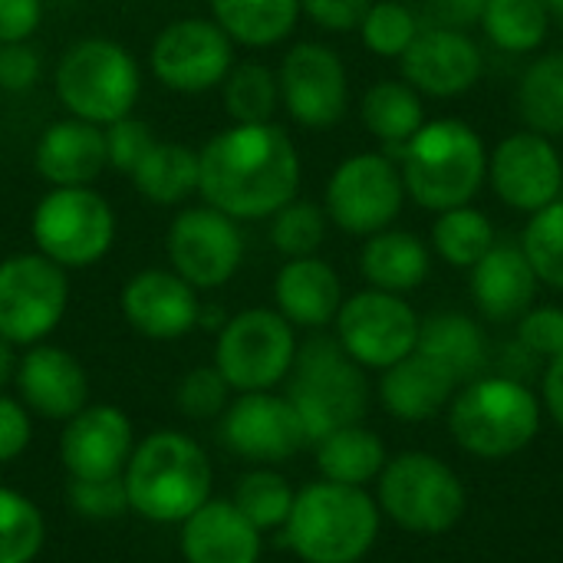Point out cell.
Segmentation results:
<instances>
[{
	"mask_svg": "<svg viewBox=\"0 0 563 563\" xmlns=\"http://www.w3.org/2000/svg\"><path fill=\"white\" fill-rule=\"evenodd\" d=\"M297 148L274 122L224 129L198 152V191L234 221L277 214L297 198Z\"/></svg>",
	"mask_w": 563,
	"mask_h": 563,
	"instance_id": "6da1fadb",
	"label": "cell"
},
{
	"mask_svg": "<svg viewBox=\"0 0 563 563\" xmlns=\"http://www.w3.org/2000/svg\"><path fill=\"white\" fill-rule=\"evenodd\" d=\"M122 485L132 515L152 525H181L211 498L214 468L191 435L162 429L135 442Z\"/></svg>",
	"mask_w": 563,
	"mask_h": 563,
	"instance_id": "7a4b0ae2",
	"label": "cell"
},
{
	"mask_svg": "<svg viewBox=\"0 0 563 563\" xmlns=\"http://www.w3.org/2000/svg\"><path fill=\"white\" fill-rule=\"evenodd\" d=\"M383 511L369 488L310 482L297 488L284 544L303 563H360L379 541Z\"/></svg>",
	"mask_w": 563,
	"mask_h": 563,
	"instance_id": "3957f363",
	"label": "cell"
},
{
	"mask_svg": "<svg viewBox=\"0 0 563 563\" xmlns=\"http://www.w3.org/2000/svg\"><path fill=\"white\" fill-rule=\"evenodd\" d=\"M445 419L449 435L465 455L505 462L521 455L541 435L544 406L531 383L505 373H485L459 386Z\"/></svg>",
	"mask_w": 563,
	"mask_h": 563,
	"instance_id": "277c9868",
	"label": "cell"
},
{
	"mask_svg": "<svg viewBox=\"0 0 563 563\" xmlns=\"http://www.w3.org/2000/svg\"><path fill=\"white\" fill-rule=\"evenodd\" d=\"M406 195L426 211L468 205L488 178V152L482 135L462 119L426 122L402 148Z\"/></svg>",
	"mask_w": 563,
	"mask_h": 563,
	"instance_id": "5b68a950",
	"label": "cell"
},
{
	"mask_svg": "<svg viewBox=\"0 0 563 563\" xmlns=\"http://www.w3.org/2000/svg\"><path fill=\"white\" fill-rule=\"evenodd\" d=\"M284 396L297 409L313 445L333 429L366 419L369 379L366 369L340 346L336 336L317 333L297 346V360L287 376Z\"/></svg>",
	"mask_w": 563,
	"mask_h": 563,
	"instance_id": "8992f818",
	"label": "cell"
},
{
	"mask_svg": "<svg viewBox=\"0 0 563 563\" xmlns=\"http://www.w3.org/2000/svg\"><path fill=\"white\" fill-rule=\"evenodd\" d=\"M383 521H393L406 534L439 538L462 525L468 511V492L462 475L432 452H399L386 462L373 492Z\"/></svg>",
	"mask_w": 563,
	"mask_h": 563,
	"instance_id": "52a82bcc",
	"label": "cell"
},
{
	"mask_svg": "<svg viewBox=\"0 0 563 563\" xmlns=\"http://www.w3.org/2000/svg\"><path fill=\"white\" fill-rule=\"evenodd\" d=\"M56 96L73 119L109 125L132 112L139 96V66L112 40H79L56 66Z\"/></svg>",
	"mask_w": 563,
	"mask_h": 563,
	"instance_id": "ba28073f",
	"label": "cell"
},
{
	"mask_svg": "<svg viewBox=\"0 0 563 563\" xmlns=\"http://www.w3.org/2000/svg\"><path fill=\"white\" fill-rule=\"evenodd\" d=\"M297 346L294 327L277 310L254 307L218 330L214 366L234 393H271L287 383Z\"/></svg>",
	"mask_w": 563,
	"mask_h": 563,
	"instance_id": "9c48e42d",
	"label": "cell"
},
{
	"mask_svg": "<svg viewBox=\"0 0 563 563\" xmlns=\"http://www.w3.org/2000/svg\"><path fill=\"white\" fill-rule=\"evenodd\" d=\"M33 241L43 257L66 267H89L109 254L115 218L102 195L86 185L53 188L33 211Z\"/></svg>",
	"mask_w": 563,
	"mask_h": 563,
	"instance_id": "30bf717a",
	"label": "cell"
},
{
	"mask_svg": "<svg viewBox=\"0 0 563 563\" xmlns=\"http://www.w3.org/2000/svg\"><path fill=\"white\" fill-rule=\"evenodd\" d=\"M69 303L66 271L43 254H13L0 264V340L43 343Z\"/></svg>",
	"mask_w": 563,
	"mask_h": 563,
	"instance_id": "8fae6325",
	"label": "cell"
},
{
	"mask_svg": "<svg viewBox=\"0 0 563 563\" xmlns=\"http://www.w3.org/2000/svg\"><path fill=\"white\" fill-rule=\"evenodd\" d=\"M419 313L406 297L386 290H360L343 300L333 327L340 346L369 373H383L419 346Z\"/></svg>",
	"mask_w": 563,
	"mask_h": 563,
	"instance_id": "7c38bea8",
	"label": "cell"
},
{
	"mask_svg": "<svg viewBox=\"0 0 563 563\" xmlns=\"http://www.w3.org/2000/svg\"><path fill=\"white\" fill-rule=\"evenodd\" d=\"M406 201L402 172L379 152L350 155L327 181V218L356 238L386 231Z\"/></svg>",
	"mask_w": 563,
	"mask_h": 563,
	"instance_id": "4fadbf2b",
	"label": "cell"
},
{
	"mask_svg": "<svg viewBox=\"0 0 563 563\" xmlns=\"http://www.w3.org/2000/svg\"><path fill=\"white\" fill-rule=\"evenodd\" d=\"M221 442L247 465H284L300 455L310 439L307 429L280 393H238L221 416Z\"/></svg>",
	"mask_w": 563,
	"mask_h": 563,
	"instance_id": "5bb4252c",
	"label": "cell"
},
{
	"mask_svg": "<svg viewBox=\"0 0 563 563\" xmlns=\"http://www.w3.org/2000/svg\"><path fill=\"white\" fill-rule=\"evenodd\" d=\"M244 257V241L224 211L201 205L181 211L168 228V261L178 277L195 290H214L228 284Z\"/></svg>",
	"mask_w": 563,
	"mask_h": 563,
	"instance_id": "9a60e30c",
	"label": "cell"
},
{
	"mask_svg": "<svg viewBox=\"0 0 563 563\" xmlns=\"http://www.w3.org/2000/svg\"><path fill=\"white\" fill-rule=\"evenodd\" d=\"M280 102L294 122L307 129H330L346 115L350 82L343 59L323 43H297L277 73Z\"/></svg>",
	"mask_w": 563,
	"mask_h": 563,
	"instance_id": "2e32d148",
	"label": "cell"
},
{
	"mask_svg": "<svg viewBox=\"0 0 563 563\" xmlns=\"http://www.w3.org/2000/svg\"><path fill=\"white\" fill-rule=\"evenodd\" d=\"M231 66V36L214 20H175L152 46V69L175 92H205L224 82Z\"/></svg>",
	"mask_w": 563,
	"mask_h": 563,
	"instance_id": "e0dca14e",
	"label": "cell"
},
{
	"mask_svg": "<svg viewBox=\"0 0 563 563\" xmlns=\"http://www.w3.org/2000/svg\"><path fill=\"white\" fill-rule=\"evenodd\" d=\"M488 181L508 208L534 214L561 198V152L541 132H515L488 155Z\"/></svg>",
	"mask_w": 563,
	"mask_h": 563,
	"instance_id": "ac0fdd59",
	"label": "cell"
},
{
	"mask_svg": "<svg viewBox=\"0 0 563 563\" xmlns=\"http://www.w3.org/2000/svg\"><path fill=\"white\" fill-rule=\"evenodd\" d=\"M402 79L422 96L455 99L468 92L485 73V53L465 30L422 26L399 56Z\"/></svg>",
	"mask_w": 563,
	"mask_h": 563,
	"instance_id": "d6986e66",
	"label": "cell"
},
{
	"mask_svg": "<svg viewBox=\"0 0 563 563\" xmlns=\"http://www.w3.org/2000/svg\"><path fill=\"white\" fill-rule=\"evenodd\" d=\"M13 389L23 409L46 422H66L89 406V379L82 363L53 343H33L16 356Z\"/></svg>",
	"mask_w": 563,
	"mask_h": 563,
	"instance_id": "ffe728a7",
	"label": "cell"
},
{
	"mask_svg": "<svg viewBox=\"0 0 563 563\" xmlns=\"http://www.w3.org/2000/svg\"><path fill=\"white\" fill-rule=\"evenodd\" d=\"M132 449L135 429L119 406H82L63 422L59 462L69 478H115Z\"/></svg>",
	"mask_w": 563,
	"mask_h": 563,
	"instance_id": "44dd1931",
	"label": "cell"
},
{
	"mask_svg": "<svg viewBox=\"0 0 563 563\" xmlns=\"http://www.w3.org/2000/svg\"><path fill=\"white\" fill-rule=\"evenodd\" d=\"M125 323L148 340H181L198 327V294L175 271H142L119 297Z\"/></svg>",
	"mask_w": 563,
	"mask_h": 563,
	"instance_id": "7402d4cb",
	"label": "cell"
},
{
	"mask_svg": "<svg viewBox=\"0 0 563 563\" xmlns=\"http://www.w3.org/2000/svg\"><path fill=\"white\" fill-rule=\"evenodd\" d=\"M459 386L462 383L442 363H435L422 350H412L406 360L379 373L376 396L386 416H393L396 422L422 426V422L439 419L452 406Z\"/></svg>",
	"mask_w": 563,
	"mask_h": 563,
	"instance_id": "603a6c76",
	"label": "cell"
},
{
	"mask_svg": "<svg viewBox=\"0 0 563 563\" xmlns=\"http://www.w3.org/2000/svg\"><path fill=\"white\" fill-rule=\"evenodd\" d=\"M178 528L185 563H261L264 554V534L231 498H208Z\"/></svg>",
	"mask_w": 563,
	"mask_h": 563,
	"instance_id": "cb8c5ba5",
	"label": "cell"
},
{
	"mask_svg": "<svg viewBox=\"0 0 563 563\" xmlns=\"http://www.w3.org/2000/svg\"><path fill=\"white\" fill-rule=\"evenodd\" d=\"M538 274L521 244H495L472 267V300L492 323H518L538 297Z\"/></svg>",
	"mask_w": 563,
	"mask_h": 563,
	"instance_id": "d4e9b609",
	"label": "cell"
},
{
	"mask_svg": "<svg viewBox=\"0 0 563 563\" xmlns=\"http://www.w3.org/2000/svg\"><path fill=\"white\" fill-rule=\"evenodd\" d=\"M274 300H277V313L290 327L323 330L336 320L346 297L336 271L310 254V257H294L280 267L274 280Z\"/></svg>",
	"mask_w": 563,
	"mask_h": 563,
	"instance_id": "484cf974",
	"label": "cell"
},
{
	"mask_svg": "<svg viewBox=\"0 0 563 563\" xmlns=\"http://www.w3.org/2000/svg\"><path fill=\"white\" fill-rule=\"evenodd\" d=\"M33 162H36V172L56 188L89 185L109 165L106 132H102V125H92L82 119L53 122L40 135Z\"/></svg>",
	"mask_w": 563,
	"mask_h": 563,
	"instance_id": "4316f807",
	"label": "cell"
},
{
	"mask_svg": "<svg viewBox=\"0 0 563 563\" xmlns=\"http://www.w3.org/2000/svg\"><path fill=\"white\" fill-rule=\"evenodd\" d=\"M416 350H422L426 356L442 363L459 383H472V379L485 376L488 363H492V346H488L482 323L465 313H455V310L426 317L419 323Z\"/></svg>",
	"mask_w": 563,
	"mask_h": 563,
	"instance_id": "83f0119b",
	"label": "cell"
},
{
	"mask_svg": "<svg viewBox=\"0 0 563 563\" xmlns=\"http://www.w3.org/2000/svg\"><path fill=\"white\" fill-rule=\"evenodd\" d=\"M360 271L369 287L406 297L426 284L432 271V254L416 234L386 228L366 238L363 254H360Z\"/></svg>",
	"mask_w": 563,
	"mask_h": 563,
	"instance_id": "f1b7e54d",
	"label": "cell"
},
{
	"mask_svg": "<svg viewBox=\"0 0 563 563\" xmlns=\"http://www.w3.org/2000/svg\"><path fill=\"white\" fill-rule=\"evenodd\" d=\"M317 455V472L327 482L336 485H353V488H369L383 475L389 452L386 442L363 422L333 429L330 435L313 442Z\"/></svg>",
	"mask_w": 563,
	"mask_h": 563,
	"instance_id": "f546056e",
	"label": "cell"
},
{
	"mask_svg": "<svg viewBox=\"0 0 563 563\" xmlns=\"http://www.w3.org/2000/svg\"><path fill=\"white\" fill-rule=\"evenodd\" d=\"M363 125L389 148H406L409 139L426 125L422 96L406 79H383L366 89L360 106Z\"/></svg>",
	"mask_w": 563,
	"mask_h": 563,
	"instance_id": "4dcf8cb0",
	"label": "cell"
},
{
	"mask_svg": "<svg viewBox=\"0 0 563 563\" xmlns=\"http://www.w3.org/2000/svg\"><path fill=\"white\" fill-rule=\"evenodd\" d=\"M214 23L244 46H274L297 26L300 0H211Z\"/></svg>",
	"mask_w": 563,
	"mask_h": 563,
	"instance_id": "1f68e13d",
	"label": "cell"
},
{
	"mask_svg": "<svg viewBox=\"0 0 563 563\" xmlns=\"http://www.w3.org/2000/svg\"><path fill=\"white\" fill-rule=\"evenodd\" d=\"M132 181L148 201L178 205L191 191H198V152L175 142H155L148 155L135 165Z\"/></svg>",
	"mask_w": 563,
	"mask_h": 563,
	"instance_id": "d6a6232c",
	"label": "cell"
},
{
	"mask_svg": "<svg viewBox=\"0 0 563 563\" xmlns=\"http://www.w3.org/2000/svg\"><path fill=\"white\" fill-rule=\"evenodd\" d=\"M294 498H297V488L271 465H251L238 482H234V492H231V501L234 508L261 531V534H271V531H280L290 518V508H294Z\"/></svg>",
	"mask_w": 563,
	"mask_h": 563,
	"instance_id": "836d02e7",
	"label": "cell"
},
{
	"mask_svg": "<svg viewBox=\"0 0 563 563\" xmlns=\"http://www.w3.org/2000/svg\"><path fill=\"white\" fill-rule=\"evenodd\" d=\"M495 224L472 205L439 211L432 224V247L435 254L459 271H472L492 247H495Z\"/></svg>",
	"mask_w": 563,
	"mask_h": 563,
	"instance_id": "e575fe53",
	"label": "cell"
},
{
	"mask_svg": "<svg viewBox=\"0 0 563 563\" xmlns=\"http://www.w3.org/2000/svg\"><path fill=\"white\" fill-rule=\"evenodd\" d=\"M518 106L531 132L563 135V53H548L525 69Z\"/></svg>",
	"mask_w": 563,
	"mask_h": 563,
	"instance_id": "d590c367",
	"label": "cell"
},
{
	"mask_svg": "<svg viewBox=\"0 0 563 563\" xmlns=\"http://www.w3.org/2000/svg\"><path fill=\"white\" fill-rule=\"evenodd\" d=\"M548 20L541 0H488L482 30L505 53H534L548 36Z\"/></svg>",
	"mask_w": 563,
	"mask_h": 563,
	"instance_id": "8d00e7d4",
	"label": "cell"
},
{
	"mask_svg": "<svg viewBox=\"0 0 563 563\" xmlns=\"http://www.w3.org/2000/svg\"><path fill=\"white\" fill-rule=\"evenodd\" d=\"M280 102L277 76L261 63H238L224 76V109L234 125H261L271 122Z\"/></svg>",
	"mask_w": 563,
	"mask_h": 563,
	"instance_id": "74e56055",
	"label": "cell"
},
{
	"mask_svg": "<svg viewBox=\"0 0 563 563\" xmlns=\"http://www.w3.org/2000/svg\"><path fill=\"white\" fill-rule=\"evenodd\" d=\"M43 541V511L26 495L0 485V563H33Z\"/></svg>",
	"mask_w": 563,
	"mask_h": 563,
	"instance_id": "f35d334b",
	"label": "cell"
},
{
	"mask_svg": "<svg viewBox=\"0 0 563 563\" xmlns=\"http://www.w3.org/2000/svg\"><path fill=\"white\" fill-rule=\"evenodd\" d=\"M521 251L544 287L563 290V198L531 214Z\"/></svg>",
	"mask_w": 563,
	"mask_h": 563,
	"instance_id": "ab89813d",
	"label": "cell"
},
{
	"mask_svg": "<svg viewBox=\"0 0 563 563\" xmlns=\"http://www.w3.org/2000/svg\"><path fill=\"white\" fill-rule=\"evenodd\" d=\"M271 244L287 257H310L327 238V211L313 201H290L271 214Z\"/></svg>",
	"mask_w": 563,
	"mask_h": 563,
	"instance_id": "60d3db41",
	"label": "cell"
},
{
	"mask_svg": "<svg viewBox=\"0 0 563 563\" xmlns=\"http://www.w3.org/2000/svg\"><path fill=\"white\" fill-rule=\"evenodd\" d=\"M419 30L422 23L416 10L406 7L402 0H373L369 13L360 23L366 49H373L376 56H402L409 43L419 36Z\"/></svg>",
	"mask_w": 563,
	"mask_h": 563,
	"instance_id": "b9f144b4",
	"label": "cell"
},
{
	"mask_svg": "<svg viewBox=\"0 0 563 563\" xmlns=\"http://www.w3.org/2000/svg\"><path fill=\"white\" fill-rule=\"evenodd\" d=\"M231 386L228 379L218 373V366H195L191 373H185L175 386V406L185 419L195 422H211L221 419L224 409L231 406Z\"/></svg>",
	"mask_w": 563,
	"mask_h": 563,
	"instance_id": "7bdbcfd3",
	"label": "cell"
},
{
	"mask_svg": "<svg viewBox=\"0 0 563 563\" xmlns=\"http://www.w3.org/2000/svg\"><path fill=\"white\" fill-rule=\"evenodd\" d=\"M66 501H69L76 518L92 521V525L119 521L129 515V495H125L122 475H115V478H69Z\"/></svg>",
	"mask_w": 563,
	"mask_h": 563,
	"instance_id": "ee69618b",
	"label": "cell"
},
{
	"mask_svg": "<svg viewBox=\"0 0 563 563\" xmlns=\"http://www.w3.org/2000/svg\"><path fill=\"white\" fill-rule=\"evenodd\" d=\"M515 343L525 346L538 363H548L563 353V310L561 307H531L515 330Z\"/></svg>",
	"mask_w": 563,
	"mask_h": 563,
	"instance_id": "f6af8a7d",
	"label": "cell"
},
{
	"mask_svg": "<svg viewBox=\"0 0 563 563\" xmlns=\"http://www.w3.org/2000/svg\"><path fill=\"white\" fill-rule=\"evenodd\" d=\"M106 155H109V165L119 168V172H135V165L148 155V148L155 145V135L152 129L135 119V115H122L115 122H109L106 129Z\"/></svg>",
	"mask_w": 563,
	"mask_h": 563,
	"instance_id": "bcb514c9",
	"label": "cell"
},
{
	"mask_svg": "<svg viewBox=\"0 0 563 563\" xmlns=\"http://www.w3.org/2000/svg\"><path fill=\"white\" fill-rule=\"evenodd\" d=\"M373 0H300V13H307L320 30L350 33L360 30Z\"/></svg>",
	"mask_w": 563,
	"mask_h": 563,
	"instance_id": "7dc6e473",
	"label": "cell"
},
{
	"mask_svg": "<svg viewBox=\"0 0 563 563\" xmlns=\"http://www.w3.org/2000/svg\"><path fill=\"white\" fill-rule=\"evenodd\" d=\"M30 419L33 416L23 409L20 399L0 393V465H10L26 452V445L33 439V422Z\"/></svg>",
	"mask_w": 563,
	"mask_h": 563,
	"instance_id": "c3c4849f",
	"label": "cell"
},
{
	"mask_svg": "<svg viewBox=\"0 0 563 563\" xmlns=\"http://www.w3.org/2000/svg\"><path fill=\"white\" fill-rule=\"evenodd\" d=\"M40 53L26 43H0V89L26 92L40 79Z\"/></svg>",
	"mask_w": 563,
	"mask_h": 563,
	"instance_id": "681fc988",
	"label": "cell"
},
{
	"mask_svg": "<svg viewBox=\"0 0 563 563\" xmlns=\"http://www.w3.org/2000/svg\"><path fill=\"white\" fill-rule=\"evenodd\" d=\"M40 0H0V43H26L40 26Z\"/></svg>",
	"mask_w": 563,
	"mask_h": 563,
	"instance_id": "f907efd6",
	"label": "cell"
},
{
	"mask_svg": "<svg viewBox=\"0 0 563 563\" xmlns=\"http://www.w3.org/2000/svg\"><path fill=\"white\" fill-rule=\"evenodd\" d=\"M488 0H429L426 13H429V26H449V30H465L468 26H482Z\"/></svg>",
	"mask_w": 563,
	"mask_h": 563,
	"instance_id": "816d5d0a",
	"label": "cell"
},
{
	"mask_svg": "<svg viewBox=\"0 0 563 563\" xmlns=\"http://www.w3.org/2000/svg\"><path fill=\"white\" fill-rule=\"evenodd\" d=\"M541 406L544 412L554 419V426L563 429V353L544 363V373H541Z\"/></svg>",
	"mask_w": 563,
	"mask_h": 563,
	"instance_id": "f5cc1de1",
	"label": "cell"
},
{
	"mask_svg": "<svg viewBox=\"0 0 563 563\" xmlns=\"http://www.w3.org/2000/svg\"><path fill=\"white\" fill-rule=\"evenodd\" d=\"M13 373H16V353L7 340H0V393H3V386L13 383Z\"/></svg>",
	"mask_w": 563,
	"mask_h": 563,
	"instance_id": "db71d44e",
	"label": "cell"
},
{
	"mask_svg": "<svg viewBox=\"0 0 563 563\" xmlns=\"http://www.w3.org/2000/svg\"><path fill=\"white\" fill-rule=\"evenodd\" d=\"M544 7H548V13H558V16H563V0H541Z\"/></svg>",
	"mask_w": 563,
	"mask_h": 563,
	"instance_id": "11a10c76",
	"label": "cell"
},
{
	"mask_svg": "<svg viewBox=\"0 0 563 563\" xmlns=\"http://www.w3.org/2000/svg\"><path fill=\"white\" fill-rule=\"evenodd\" d=\"M33 563H36V561H33Z\"/></svg>",
	"mask_w": 563,
	"mask_h": 563,
	"instance_id": "9f6ffc18",
	"label": "cell"
}]
</instances>
